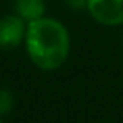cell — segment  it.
<instances>
[{
	"label": "cell",
	"mask_w": 123,
	"mask_h": 123,
	"mask_svg": "<svg viewBox=\"0 0 123 123\" xmlns=\"http://www.w3.org/2000/svg\"><path fill=\"white\" fill-rule=\"evenodd\" d=\"M27 22L17 14L4 15L0 19V49L10 51L19 47L25 41Z\"/></svg>",
	"instance_id": "3957f363"
},
{
	"label": "cell",
	"mask_w": 123,
	"mask_h": 123,
	"mask_svg": "<svg viewBox=\"0 0 123 123\" xmlns=\"http://www.w3.org/2000/svg\"><path fill=\"white\" fill-rule=\"evenodd\" d=\"M89 15L103 25H121L123 24V0H86Z\"/></svg>",
	"instance_id": "7a4b0ae2"
},
{
	"label": "cell",
	"mask_w": 123,
	"mask_h": 123,
	"mask_svg": "<svg viewBox=\"0 0 123 123\" xmlns=\"http://www.w3.org/2000/svg\"><path fill=\"white\" fill-rule=\"evenodd\" d=\"M14 94L7 89H0V118L9 115L14 108Z\"/></svg>",
	"instance_id": "5b68a950"
},
{
	"label": "cell",
	"mask_w": 123,
	"mask_h": 123,
	"mask_svg": "<svg viewBox=\"0 0 123 123\" xmlns=\"http://www.w3.org/2000/svg\"><path fill=\"white\" fill-rule=\"evenodd\" d=\"M25 49L29 59L42 71L61 68L71 49V39L66 25L51 17H41L27 24Z\"/></svg>",
	"instance_id": "6da1fadb"
},
{
	"label": "cell",
	"mask_w": 123,
	"mask_h": 123,
	"mask_svg": "<svg viewBox=\"0 0 123 123\" xmlns=\"http://www.w3.org/2000/svg\"><path fill=\"white\" fill-rule=\"evenodd\" d=\"M0 123H4V121H2V118H0Z\"/></svg>",
	"instance_id": "8992f818"
},
{
	"label": "cell",
	"mask_w": 123,
	"mask_h": 123,
	"mask_svg": "<svg viewBox=\"0 0 123 123\" xmlns=\"http://www.w3.org/2000/svg\"><path fill=\"white\" fill-rule=\"evenodd\" d=\"M14 9H15V14L29 24L36 19L44 17L46 4L44 0H15Z\"/></svg>",
	"instance_id": "277c9868"
}]
</instances>
